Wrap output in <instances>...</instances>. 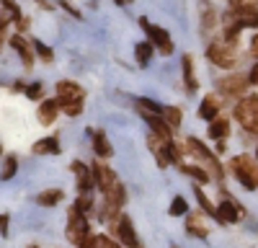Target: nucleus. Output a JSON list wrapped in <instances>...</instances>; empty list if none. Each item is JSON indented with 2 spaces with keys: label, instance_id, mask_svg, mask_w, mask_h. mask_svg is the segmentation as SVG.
Instances as JSON below:
<instances>
[{
  "label": "nucleus",
  "instance_id": "35",
  "mask_svg": "<svg viewBox=\"0 0 258 248\" xmlns=\"http://www.w3.org/2000/svg\"><path fill=\"white\" fill-rule=\"evenodd\" d=\"M250 52L258 57V34H255V36H253V41H250Z\"/></svg>",
  "mask_w": 258,
  "mask_h": 248
},
{
  "label": "nucleus",
  "instance_id": "7",
  "mask_svg": "<svg viewBox=\"0 0 258 248\" xmlns=\"http://www.w3.org/2000/svg\"><path fill=\"white\" fill-rule=\"evenodd\" d=\"M186 150H188L191 155H197L199 160H204V163L209 165V168L214 171V176H220V173H222V171H220V163L214 160V155H212V153L204 148V145H202L197 137H188V142H186Z\"/></svg>",
  "mask_w": 258,
  "mask_h": 248
},
{
  "label": "nucleus",
  "instance_id": "23",
  "mask_svg": "<svg viewBox=\"0 0 258 248\" xmlns=\"http://www.w3.org/2000/svg\"><path fill=\"white\" fill-rule=\"evenodd\" d=\"M163 119H165V124H168L170 130H176L178 124H181V111L176 106H163Z\"/></svg>",
  "mask_w": 258,
  "mask_h": 248
},
{
  "label": "nucleus",
  "instance_id": "8",
  "mask_svg": "<svg viewBox=\"0 0 258 248\" xmlns=\"http://www.w3.org/2000/svg\"><path fill=\"white\" fill-rule=\"evenodd\" d=\"M116 235H119L121 245H126V248H140V238H137L135 227H132V220H129L126 215H121L119 222H116Z\"/></svg>",
  "mask_w": 258,
  "mask_h": 248
},
{
  "label": "nucleus",
  "instance_id": "29",
  "mask_svg": "<svg viewBox=\"0 0 258 248\" xmlns=\"http://www.w3.org/2000/svg\"><path fill=\"white\" fill-rule=\"evenodd\" d=\"M194 192H197V199H199V204L204 207V212H207V215H214V212H217V207H212V202L207 199V194H204L202 189H194Z\"/></svg>",
  "mask_w": 258,
  "mask_h": 248
},
{
  "label": "nucleus",
  "instance_id": "34",
  "mask_svg": "<svg viewBox=\"0 0 258 248\" xmlns=\"http://www.w3.org/2000/svg\"><path fill=\"white\" fill-rule=\"evenodd\" d=\"M248 83H253V86H258V62L253 65V70H250V75H248Z\"/></svg>",
  "mask_w": 258,
  "mask_h": 248
},
{
  "label": "nucleus",
  "instance_id": "5",
  "mask_svg": "<svg viewBox=\"0 0 258 248\" xmlns=\"http://www.w3.org/2000/svg\"><path fill=\"white\" fill-rule=\"evenodd\" d=\"M140 26L147 31V36H150V44H153V47H158L163 54H170V52H173V41H170V34H168L165 29L153 26L147 18H140Z\"/></svg>",
  "mask_w": 258,
  "mask_h": 248
},
{
  "label": "nucleus",
  "instance_id": "9",
  "mask_svg": "<svg viewBox=\"0 0 258 248\" xmlns=\"http://www.w3.org/2000/svg\"><path fill=\"white\" fill-rule=\"evenodd\" d=\"M57 101L59 103H73V101H83V88L73 80H59L57 83Z\"/></svg>",
  "mask_w": 258,
  "mask_h": 248
},
{
  "label": "nucleus",
  "instance_id": "24",
  "mask_svg": "<svg viewBox=\"0 0 258 248\" xmlns=\"http://www.w3.org/2000/svg\"><path fill=\"white\" fill-rule=\"evenodd\" d=\"M188 233L191 235H199V238L207 235V225H202V217L199 215H191L188 217Z\"/></svg>",
  "mask_w": 258,
  "mask_h": 248
},
{
  "label": "nucleus",
  "instance_id": "12",
  "mask_svg": "<svg viewBox=\"0 0 258 248\" xmlns=\"http://www.w3.org/2000/svg\"><path fill=\"white\" fill-rule=\"evenodd\" d=\"M73 173L78 176V189L85 194V192H91V186H93V173H91V168L85 163H80V160H75L73 163Z\"/></svg>",
  "mask_w": 258,
  "mask_h": 248
},
{
  "label": "nucleus",
  "instance_id": "15",
  "mask_svg": "<svg viewBox=\"0 0 258 248\" xmlns=\"http://www.w3.org/2000/svg\"><path fill=\"white\" fill-rule=\"evenodd\" d=\"M31 150L36 155H57L59 153V142H57V137H44V140H39Z\"/></svg>",
  "mask_w": 258,
  "mask_h": 248
},
{
  "label": "nucleus",
  "instance_id": "11",
  "mask_svg": "<svg viewBox=\"0 0 258 248\" xmlns=\"http://www.w3.org/2000/svg\"><path fill=\"white\" fill-rule=\"evenodd\" d=\"M230 21H235V24H238L240 29H243V26H250V29H255V26H258V6L235 8V16H232Z\"/></svg>",
  "mask_w": 258,
  "mask_h": 248
},
{
  "label": "nucleus",
  "instance_id": "28",
  "mask_svg": "<svg viewBox=\"0 0 258 248\" xmlns=\"http://www.w3.org/2000/svg\"><path fill=\"white\" fill-rule=\"evenodd\" d=\"M59 109L64 114H70V116H78L83 111V101H73V103H59Z\"/></svg>",
  "mask_w": 258,
  "mask_h": 248
},
{
  "label": "nucleus",
  "instance_id": "2",
  "mask_svg": "<svg viewBox=\"0 0 258 248\" xmlns=\"http://www.w3.org/2000/svg\"><path fill=\"white\" fill-rule=\"evenodd\" d=\"M235 119L243 124V130L258 135V96H248L235 106Z\"/></svg>",
  "mask_w": 258,
  "mask_h": 248
},
{
  "label": "nucleus",
  "instance_id": "17",
  "mask_svg": "<svg viewBox=\"0 0 258 248\" xmlns=\"http://www.w3.org/2000/svg\"><path fill=\"white\" fill-rule=\"evenodd\" d=\"M245 78L243 75H235V78H227V80H220V88L225 91V93H232V96H238V93H243L245 91Z\"/></svg>",
  "mask_w": 258,
  "mask_h": 248
},
{
  "label": "nucleus",
  "instance_id": "20",
  "mask_svg": "<svg viewBox=\"0 0 258 248\" xmlns=\"http://www.w3.org/2000/svg\"><path fill=\"white\" fill-rule=\"evenodd\" d=\"M227 132H230L227 119H212V124H209V137L212 140H225Z\"/></svg>",
  "mask_w": 258,
  "mask_h": 248
},
{
  "label": "nucleus",
  "instance_id": "25",
  "mask_svg": "<svg viewBox=\"0 0 258 248\" xmlns=\"http://www.w3.org/2000/svg\"><path fill=\"white\" fill-rule=\"evenodd\" d=\"M186 212H188V204H186L183 197H176L173 202H170V215H173V217H181Z\"/></svg>",
  "mask_w": 258,
  "mask_h": 248
},
{
  "label": "nucleus",
  "instance_id": "27",
  "mask_svg": "<svg viewBox=\"0 0 258 248\" xmlns=\"http://www.w3.org/2000/svg\"><path fill=\"white\" fill-rule=\"evenodd\" d=\"M181 171H183V173H188V176H194V178H199V181H209V173H207L204 168H194V165H181Z\"/></svg>",
  "mask_w": 258,
  "mask_h": 248
},
{
  "label": "nucleus",
  "instance_id": "37",
  "mask_svg": "<svg viewBox=\"0 0 258 248\" xmlns=\"http://www.w3.org/2000/svg\"><path fill=\"white\" fill-rule=\"evenodd\" d=\"M255 158H258V150H255Z\"/></svg>",
  "mask_w": 258,
  "mask_h": 248
},
{
  "label": "nucleus",
  "instance_id": "19",
  "mask_svg": "<svg viewBox=\"0 0 258 248\" xmlns=\"http://www.w3.org/2000/svg\"><path fill=\"white\" fill-rule=\"evenodd\" d=\"M183 80L188 91H197V75H194V57L183 54Z\"/></svg>",
  "mask_w": 258,
  "mask_h": 248
},
{
  "label": "nucleus",
  "instance_id": "18",
  "mask_svg": "<svg viewBox=\"0 0 258 248\" xmlns=\"http://www.w3.org/2000/svg\"><path fill=\"white\" fill-rule=\"evenodd\" d=\"M217 111H220L217 98H214V96H207V98L202 101V106H199V116L212 121V119H217Z\"/></svg>",
  "mask_w": 258,
  "mask_h": 248
},
{
  "label": "nucleus",
  "instance_id": "38",
  "mask_svg": "<svg viewBox=\"0 0 258 248\" xmlns=\"http://www.w3.org/2000/svg\"><path fill=\"white\" fill-rule=\"evenodd\" d=\"M0 153H3V148H0Z\"/></svg>",
  "mask_w": 258,
  "mask_h": 248
},
{
  "label": "nucleus",
  "instance_id": "26",
  "mask_svg": "<svg viewBox=\"0 0 258 248\" xmlns=\"http://www.w3.org/2000/svg\"><path fill=\"white\" fill-rule=\"evenodd\" d=\"M16 171H18V160L11 155V158H6V168H3V173H0V178L8 181V178H13V176H16Z\"/></svg>",
  "mask_w": 258,
  "mask_h": 248
},
{
  "label": "nucleus",
  "instance_id": "4",
  "mask_svg": "<svg viewBox=\"0 0 258 248\" xmlns=\"http://www.w3.org/2000/svg\"><path fill=\"white\" fill-rule=\"evenodd\" d=\"M68 240L73 245H83L88 240V220H85V215L78 212L75 207L70 210V217H68Z\"/></svg>",
  "mask_w": 258,
  "mask_h": 248
},
{
  "label": "nucleus",
  "instance_id": "10",
  "mask_svg": "<svg viewBox=\"0 0 258 248\" xmlns=\"http://www.w3.org/2000/svg\"><path fill=\"white\" fill-rule=\"evenodd\" d=\"M240 215H243L240 204L232 202V199H222V202L217 204V212H214V217H217L220 222H238Z\"/></svg>",
  "mask_w": 258,
  "mask_h": 248
},
{
  "label": "nucleus",
  "instance_id": "3",
  "mask_svg": "<svg viewBox=\"0 0 258 248\" xmlns=\"http://www.w3.org/2000/svg\"><path fill=\"white\" fill-rule=\"evenodd\" d=\"M207 57L214 62L217 68H232L238 62V54H235V44L232 41H212L209 49H207Z\"/></svg>",
  "mask_w": 258,
  "mask_h": 248
},
{
  "label": "nucleus",
  "instance_id": "31",
  "mask_svg": "<svg viewBox=\"0 0 258 248\" xmlns=\"http://www.w3.org/2000/svg\"><path fill=\"white\" fill-rule=\"evenodd\" d=\"M26 96H29V98H39V96H41V83H34V86H29V88H26Z\"/></svg>",
  "mask_w": 258,
  "mask_h": 248
},
{
  "label": "nucleus",
  "instance_id": "36",
  "mask_svg": "<svg viewBox=\"0 0 258 248\" xmlns=\"http://www.w3.org/2000/svg\"><path fill=\"white\" fill-rule=\"evenodd\" d=\"M0 49H3V36H0Z\"/></svg>",
  "mask_w": 258,
  "mask_h": 248
},
{
  "label": "nucleus",
  "instance_id": "1",
  "mask_svg": "<svg viewBox=\"0 0 258 248\" xmlns=\"http://www.w3.org/2000/svg\"><path fill=\"white\" fill-rule=\"evenodd\" d=\"M230 165H232V173L238 176V181L245 186L248 192L258 189V163H255L250 155H238V158H232Z\"/></svg>",
  "mask_w": 258,
  "mask_h": 248
},
{
  "label": "nucleus",
  "instance_id": "13",
  "mask_svg": "<svg viewBox=\"0 0 258 248\" xmlns=\"http://www.w3.org/2000/svg\"><path fill=\"white\" fill-rule=\"evenodd\" d=\"M11 47L21 54V59H24V65L26 68H31L34 65V52H31V44L21 36V34H16V36H11Z\"/></svg>",
  "mask_w": 258,
  "mask_h": 248
},
{
  "label": "nucleus",
  "instance_id": "32",
  "mask_svg": "<svg viewBox=\"0 0 258 248\" xmlns=\"http://www.w3.org/2000/svg\"><path fill=\"white\" fill-rule=\"evenodd\" d=\"M235 8H248V6H258V0H232Z\"/></svg>",
  "mask_w": 258,
  "mask_h": 248
},
{
  "label": "nucleus",
  "instance_id": "33",
  "mask_svg": "<svg viewBox=\"0 0 258 248\" xmlns=\"http://www.w3.org/2000/svg\"><path fill=\"white\" fill-rule=\"evenodd\" d=\"M0 235H8V215H0Z\"/></svg>",
  "mask_w": 258,
  "mask_h": 248
},
{
  "label": "nucleus",
  "instance_id": "30",
  "mask_svg": "<svg viewBox=\"0 0 258 248\" xmlns=\"http://www.w3.org/2000/svg\"><path fill=\"white\" fill-rule=\"evenodd\" d=\"M34 49L39 52V57L44 59V62H52V57H54V54H52V49H49V47H44L41 41H34Z\"/></svg>",
  "mask_w": 258,
  "mask_h": 248
},
{
  "label": "nucleus",
  "instance_id": "22",
  "mask_svg": "<svg viewBox=\"0 0 258 248\" xmlns=\"http://www.w3.org/2000/svg\"><path fill=\"white\" fill-rule=\"evenodd\" d=\"M135 54H137V62H140L142 68L150 65V57H153V44H150V41H142V44L135 47Z\"/></svg>",
  "mask_w": 258,
  "mask_h": 248
},
{
  "label": "nucleus",
  "instance_id": "6",
  "mask_svg": "<svg viewBox=\"0 0 258 248\" xmlns=\"http://www.w3.org/2000/svg\"><path fill=\"white\" fill-rule=\"evenodd\" d=\"M91 173H93V181L98 183V189L103 192V197H106V194H111V192L116 189V186H119V181H116L114 171L109 168V165H103V163H93Z\"/></svg>",
  "mask_w": 258,
  "mask_h": 248
},
{
  "label": "nucleus",
  "instance_id": "39",
  "mask_svg": "<svg viewBox=\"0 0 258 248\" xmlns=\"http://www.w3.org/2000/svg\"><path fill=\"white\" fill-rule=\"evenodd\" d=\"M31 248H34V245H31Z\"/></svg>",
  "mask_w": 258,
  "mask_h": 248
},
{
  "label": "nucleus",
  "instance_id": "16",
  "mask_svg": "<svg viewBox=\"0 0 258 248\" xmlns=\"http://www.w3.org/2000/svg\"><path fill=\"white\" fill-rule=\"evenodd\" d=\"M93 150L98 158H111V153H114V148L109 145V137L103 132H93Z\"/></svg>",
  "mask_w": 258,
  "mask_h": 248
},
{
  "label": "nucleus",
  "instance_id": "21",
  "mask_svg": "<svg viewBox=\"0 0 258 248\" xmlns=\"http://www.w3.org/2000/svg\"><path fill=\"white\" fill-rule=\"evenodd\" d=\"M36 202H39L41 207H54V204L62 202V192H59V189H47V192H41V194L36 197Z\"/></svg>",
  "mask_w": 258,
  "mask_h": 248
},
{
  "label": "nucleus",
  "instance_id": "14",
  "mask_svg": "<svg viewBox=\"0 0 258 248\" xmlns=\"http://www.w3.org/2000/svg\"><path fill=\"white\" fill-rule=\"evenodd\" d=\"M59 114V101H41L39 103V121L41 124H52Z\"/></svg>",
  "mask_w": 258,
  "mask_h": 248
}]
</instances>
